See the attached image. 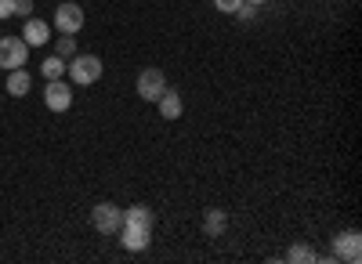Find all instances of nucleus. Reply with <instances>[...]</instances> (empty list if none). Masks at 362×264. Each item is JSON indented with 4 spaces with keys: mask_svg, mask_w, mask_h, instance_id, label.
<instances>
[{
    "mask_svg": "<svg viewBox=\"0 0 362 264\" xmlns=\"http://www.w3.org/2000/svg\"><path fill=\"white\" fill-rule=\"evenodd\" d=\"M66 73H69L73 87H90V83L102 80V58L98 54H73Z\"/></svg>",
    "mask_w": 362,
    "mask_h": 264,
    "instance_id": "nucleus-1",
    "label": "nucleus"
},
{
    "mask_svg": "<svg viewBox=\"0 0 362 264\" xmlns=\"http://www.w3.org/2000/svg\"><path fill=\"white\" fill-rule=\"evenodd\" d=\"M29 58V44L22 37H0V69H22Z\"/></svg>",
    "mask_w": 362,
    "mask_h": 264,
    "instance_id": "nucleus-2",
    "label": "nucleus"
},
{
    "mask_svg": "<svg viewBox=\"0 0 362 264\" xmlns=\"http://www.w3.org/2000/svg\"><path fill=\"white\" fill-rule=\"evenodd\" d=\"M54 29H58V33H66V37H76L80 29H83V8L73 4V0L58 4V11H54Z\"/></svg>",
    "mask_w": 362,
    "mask_h": 264,
    "instance_id": "nucleus-3",
    "label": "nucleus"
},
{
    "mask_svg": "<svg viewBox=\"0 0 362 264\" xmlns=\"http://www.w3.org/2000/svg\"><path fill=\"white\" fill-rule=\"evenodd\" d=\"M90 224H95L102 236H116L119 224H124V210L112 207V203H98V207L90 210Z\"/></svg>",
    "mask_w": 362,
    "mask_h": 264,
    "instance_id": "nucleus-4",
    "label": "nucleus"
},
{
    "mask_svg": "<svg viewBox=\"0 0 362 264\" xmlns=\"http://www.w3.org/2000/svg\"><path fill=\"white\" fill-rule=\"evenodd\" d=\"M119 246L131 250V253H141L148 250V243H153V228H141V224H119Z\"/></svg>",
    "mask_w": 362,
    "mask_h": 264,
    "instance_id": "nucleus-5",
    "label": "nucleus"
},
{
    "mask_svg": "<svg viewBox=\"0 0 362 264\" xmlns=\"http://www.w3.org/2000/svg\"><path fill=\"white\" fill-rule=\"evenodd\" d=\"M44 105H47L51 112H66V109L73 105V83H66V80H47Z\"/></svg>",
    "mask_w": 362,
    "mask_h": 264,
    "instance_id": "nucleus-6",
    "label": "nucleus"
},
{
    "mask_svg": "<svg viewBox=\"0 0 362 264\" xmlns=\"http://www.w3.org/2000/svg\"><path fill=\"white\" fill-rule=\"evenodd\" d=\"M163 91H167V76H163L160 69H141V73H138V98L156 102Z\"/></svg>",
    "mask_w": 362,
    "mask_h": 264,
    "instance_id": "nucleus-7",
    "label": "nucleus"
},
{
    "mask_svg": "<svg viewBox=\"0 0 362 264\" xmlns=\"http://www.w3.org/2000/svg\"><path fill=\"white\" fill-rule=\"evenodd\" d=\"M334 257L337 260H348V264H358L362 260V236H358V232H344V236H337Z\"/></svg>",
    "mask_w": 362,
    "mask_h": 264,
    "instance_id": "nucleus-8",
    "label": "nucleus"
},
{
    "mask_svg": "<svg viewBox=\"0 0 362 264\" xmlns=\"http://www.w3.org/2000/svg\"><path fill=\"white\" fill-rule=\"evenodd\" d=\"M22 40H25L29 47H44V44L51 40V25L40 22V18H25V25H22Z\"/></svg>",
    "mask_w": 362,
    "mask_h": 264,
    "instance_id": "nucleus-9",
    "label": "nucleus"
},
{
    "mask_svg": "<svg viewBox=\"0 0 362 264\" xmlns=\"http://www.w3.org/2000/svg\"><path fill=\"white\" fill-rule=\"evenodd\" d=\"M156 109H160V116H163V120H177V116H181V109H185V105H181V95L174 91V87H167V91L156 98Z\"/></svg>",
    "mask_w": 362,
    "mask_h": 264,
    "instance_id": "nucleus-10",
    "label": "nucleus"
},
{
    "mask_svg": "<svg viewBox=\"0 0 362 264\" xmlns=\"http://www.w3.org/2000/svg\"><path fill=\"white\" fill-rule=\"evenodd\" d=\"M29 91H33V76L25 73V66L22 69H11L8 73V95L11 98H25Z\"/></svg>",
    "mask_w": 362,
    "mask_h": 264,
    "instance_id": "nucleus-11",
    "label": "nucleus"
},
{
    "mask_svg": "<svg viewBox=\"0 0 362 264\" xmlns=\"http://www.w3.org/2000/svg\"><path fill=\"white\" fill-rule=\"evenodd\" d=\"M225 228H228V214L225 210H218V207H210L206 214H203V232L210 239H218V236H225Z\"/></svg>",
    "mask_w": 362,
    "mask_h": 264,
    "instance_id": "nucleus-12",
    "label": "nucleus"
},
{
    "mask_svg": "<svg viewBox=\"0 0 362 264\" xmlns=\"http://www.w3.org/2000/svg\"><path fill=\"white\" fill-rule=\"evenodd\" d=\"M286 260H290V264H315L319 253H315L312 246H305V243H293V246L286 250Z\"/></svg>",
    "mask_w": 362,
    "mask_h": 264,
    "instance_id": "nucleus-13",
    "label": "nucleus"
},
{
    "mask_svg": "<svg viewBox=\"0 0 362 264\" xmlns=\"http://www.w3.org/2000/svg\"><path fill=\"white\" fill-rule=\"evenodd\" d=\"M124 224L153 228V224H156V217H153V210H148V207H131V210H124Z\"/></svg>",
    "mask_w": 362,
    "mask_h": 264,
    "instance_id": "nucleus-14",
    "label": "nucleus"
},
{
    "mask_svg": "<svg viewBox=\"0 0 362 264\" xmlns=\"http://www.w3.org/2000/svg\"><path fill=\"white\" fill-rule=\"evenodd\" d=\"M40 73H44V80H62V76H66V58H58V54L44 58V62H40Z\"/></svg>",
    "mask_w": 362,
    "mask_h": 264,
    "instance_id": "nucleus-15",
    "label": "nucleus"
},
{
    "mask_svg": "<svg viewBox=\"0 0 362 264\" xmlns=\"http://www.w3.org/2000/svg\"><path fill=\"white\" fill-rule=\"evenodd\" d=\"M54 54H58V58H66V62H69V58L76 54V40L62 33V37H58V40H54Z\"/></svg>",
    "mask_w": 362,
    "mask_h": 264,
    "instance_id": "nucleus-16",
    "label": "nucleus"
},
{
    "mask_svg": "<svg viewBox=\"0 0 362 264\" xmlns=\"http://www.w3.org/2000/svg\"><path fill=\"white\" fill-rule=\"evenodd\" d=\"M235 15H239V18H243V22H250V18L257 15V4H247V0H243V4H239V8H235Z\"/></svg>",
    "mask_w": 362,
    "mask_h": 264,
    "instance_id": "nucleus-17",
    "label": "nucleus"
},
{
    "mask_svg": "<svg viewBox=\"0 0 362 264\" xmlns=\"http://www.w3.org/2000/svg\"><path fill=\"white\" fill-rule=\"evenodd\" d=\"M11 15H33V0H15Z\"/></svg>",
    "mask_w": 362,
    "mask_h": 264,
    "instance_id": "nucleus-18",
    "label": "nucleus"
},
{
    "mask_svg": "<svg viewBox=\"0 0 362 264\" xmlns=\"http://www.w3.org/2000/svg\"><path fill=\"white\" fill-rule=\"evenodd\" d=\"M243 4V0H214V8L218 11H225V15H235V8Z\"/></svg>",
    "mask_w": 362,
    "mask_h": 264,
    "instance_id": "nucleus-19",
    "label": "nucleus"
},
{
    "mask_svg": "<svg viewBox=\"0 0 362 264\" xmlns=\"http://www.w3.org/2000/svg\"><path fill=\"white\" fill-rule=\"evenodd\" d=\"M11 4L15 0H0V18H11Z\"/></svg>",
    "mask_w": 362,
    "mask_h": 264,
    "instance_id": "nucleus-20",
    "label": "nucleus"
},
{
    "mask_svg": "<svg viewBox=\"0 0 362 264\" xmlns=\"http://www.w3.org/2000/svg\"><path fill=\"white\" fill-rule=\"evenodd\" d=\"M247 4H264V0H247Z\"/></svg>",
    "mask_w": 362,
    "mask_h": 264,
    "instance_id": "nucleus-21",
    "label": "nucleus"
}]
</instances>
